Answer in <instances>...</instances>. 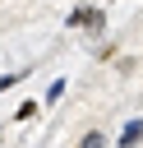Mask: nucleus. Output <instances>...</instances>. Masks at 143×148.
<instances>
[{
  "label": "nucleus",
  "mask_w": 143,
  "mask_h": 148,
  "mask_svg": "<svg viewBox=\"0 0 143 148\" xmlns=\"http://www.w3.org/2000/svg\"><path fill=\"white\" fill-rule=\"evenodd\" d=\"M134 143H143V120H138V116L120 130V148H134Z\"/></svg>",
  "instance_id": "1"
},
{
  "label": "nucleus",
  "mask_w": 143,
  "mask_h": 148,
  "mask_svg": "<svg viewBox=\"0 0 143 148\" xmlns=\"http://www.w3.org/2000/svg\"><path fill=\"white\" fill-rule=\"evenodd\" d=\"M5 134H9V125H0V143H5Z\"/></svg>",
  "instance_id": "5"
},
{
  "label": "nucleus",
  "mask_w": 143,
  "mask_h": 148,
  "mask_svg": "<svg viewBox=\"0 0 143 148\" xmlns=\"http://www.w3.org/2000/svg\"><path fill=\"white\" fill-rule=\"evenodd\" d=\"M78 148H106V134H101V130H88V134L78 139Z\"/></svg>",
  "instance_id": "2"
},
{
  "label": "nucleus",
  "mask_w": 143,
  "mask_h": 148,
  "mask_svg": "<svg viewBox=\"0 0 143 148\" xmlns=\"http://www.w3.org/2000/svg\"><path fill=\"white\" fill-rule=\"evenodd\" d=\"M37 111H42V102H23V106H18V111H14V120H32V116H37Z\"/></svg>",
  "instance_id": "3"
},
{
  "label": "nucleus",
  "mask_w": 143,
  "mask_h": 148,
  "mask_svg": "<svg viewBox=\"0 0 143 148\" xmlns=\"http://www.w3.org/2000/svg\"><path fill=\"white\" fill-rule=\"evenodd\" d=\"M23 79H28V69H14V74H0V92H5V88H14V83H23Z\"/></svg>",
  "instance_id": "4"
}]
</instances>
